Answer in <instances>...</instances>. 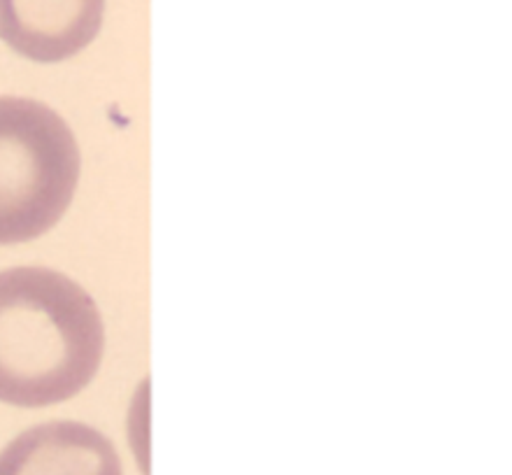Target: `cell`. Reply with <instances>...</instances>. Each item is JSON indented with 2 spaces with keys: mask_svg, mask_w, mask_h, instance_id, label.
<instances>
[{
  "mask_svg": "<svg viewBox=\"0 0 512 475\" xmlns=\"http://www.w3.org/2000/svg\"><path fill=\"white\" fill-rule=\"evenodd\" d=\"M80 145L49 105L0 96V245L45 236L80 184Z\"/></svg>",
  "mask_w": 512,
  "mask_h": 475,
  "instance_id": "2",
  "label": "cell"
},
{
  "mask_svg": "<svg viewBox=\"0 0 512 475\" xmlns=\"http://www.w3.org/2000/svg\"><path fill=\"white\" fill-rule=\"evenodd\" d=\"M103 352V317L87 289L52 268L0 271V401L45 408L73 399Z\"/></svg>",
  "mask_w": 512,
  "mask_h": 475,
  "instance_id": "1",
  "label": "cell"
},
{
  "mask_svg": "<svg viewBox=\"0 0 512 475\" xmlns=\"http://www.w3.org/2000/svg\"><path fill=\"white\" fill-rule=\"evenodd\" d=\"M0 475H122V462L98 429L47 422L0 450Z\"/></svg>",
  "mask_w": 512,
  "mask_h": 475,
  "instance_id": "4",
  "label": "cell"
},
{
  "mask_svg": "<svg viewBox=\"0 0 512 475\" xmlns=\"http://www.w3.org/2000/svg\"><path fill=\"white\" fill-rule=\"evenodd\" d=\"M105 0H0V40L35 63H61L98 38Z\"/></svg>",
  "mask_w": 512,
  "mask_h": 475,
  "instance_id": "3",
  "label": "cell"
}]
</instances>
